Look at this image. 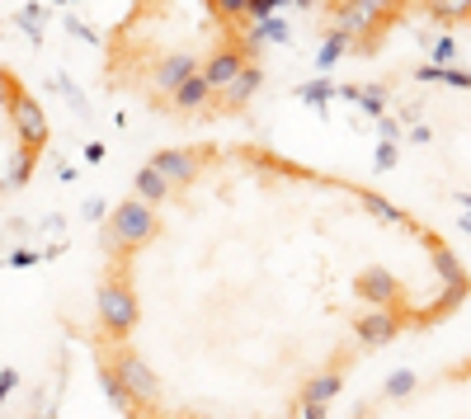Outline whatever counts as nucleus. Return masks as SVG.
<instances>
[{
	"label": "nucleus",
	"instance_id": "1",
	"mask_svg": "<svg viewBox=\"0 0 471 419\" xmlns=\"http://www.w3.org/2000/svg\"><path fill=\"white\" fill-rule=\"evenodd\" d=\"M151 236H156V213H151L147 198L118 203L109 226H104V245L109 250H137V245H147Z\"/></svg>",
	"mask_w": 471,
	"mask_h": 419
},
{
	"label": "nucleus",
	"instance_id": "2",
	"mask_svg": "<svg viewBox=\"0 0 471 419\" xmlns=\"http://www.w3.org/2000/svg\"><path fill=\"white\" fill-rule=\"evenodd\" d=\"M113 372H118V377H123V386L132 391L137 414H141V410H160V377L151 372V363L141 358L132 344H123V339L113 344Z\"/></svg>",
	"mask_w": 471,
	"mask_h": 419
},
{
	"label": "nucleus",
	"instance_id": "3",
	"mask_svg": "<svg viewBox=\"0 0 471 419\" xmlns=\"http://www.w3.org/2000/svg\"><path fill=\"white\" fill-rule=\"evenodd\" d=\"M94 311H100V325H104V335L109 339H128L132 335V325H137V297L132 288L123 283V278H109V283L100 288V297H94Z\"/></svg>",
	"mask_w": 471,
	"mask_h": 419
},
{
	"label": "nucleus",
	"instance_id": "4",
	"mask_svg": "<svg viewBox=\"0 0 471 419\" xmlns=\"http://www.w3.org/2000/svg\"><path fill=\"white\" fill-rule=\"evenodd\" d=\"M10 123H14V132H19L24 147H38L43 151V142H47V119H43V109H38L34 95L10 90Z\"/></svg>",
	"mask_w": 471,
	"mask_h": 419
},
{
	"label": "nucleus",
	"instance_id": "5",
	"mask_svg": "<svg viewBox=\"0 0 471 419\" xmlns=\"http://www.w3.org/2000/svg\"><path fill=\"white\" fill-rule=\"evenodd\" d=\"M353 335H359L363 348H382L400 335V316L391 307H377V311H363L359 320H353Z\"/></svg>",
	"mask_w": 471,
	"mask_h": 419
},
{
	"label": "nucleus",
	"instance_id": "6",
	"mask_svg": "<svg viewBox=\"0 0 471 419\" xmlns=\"http://www.w3.org/2000/svg\"><path fill=\"white\" fill-rule=\"evenodd\" d=\"M151 166L170 179V184H194L198 179V151H184V147H170V151H156L151 156Z\"/></svg>",
	"mask_w": 471,
	"mask_h": 419
},
{
	"label": "nucleus",
	"instance_id": "7",
	"mask_svg": "<svg viewBox=\"0 0 471 419\" xmlns=\"http://www.w3.org/2000/svg\"><path fill=\"white\" fill-rule=\"evenodd\" d=\"M245 62H250V57H245L241 48H217V52H212V57L198 66V71H203V81H207L212 90H222V85H231L236 76H241Z\"/></svg>",
	"mask_w": 471,
	"mask_h": 419
},
{
	"label": "nucleus",
	"instance_id": "8",
	"mask_svg": "<svg viewBox=\"0 0 471 419\" xmlns=\"http://www.w3.org/2000/svg\"><path fill=\"white\" fill-rule=\"evenodd\" d=\"M212 95H217V90L203 81V71H194V76H184V81L170 90V109H175V113H203Z\"/></svg>",
	"mask_w": 471,
	"mask_h": 419
},
{
	"label": "nucleus",
	"instance_id": "9",
	"mask_svg": "<svg viewBox=\"0 0 471 419\" xmlns=\"http://www.w3.org/2000/svg\"><path fill=\"white\" fill-rule=\"evenodd\" d=\"M353 288H359V297H368L372 307H396V301H400V283L387 269H363Z\"/></svg>",
	"mask_w": 471,
	"mask_h": 419
},
{
	"label": "nucleus",
	"instance_id": "10",
	"mask_svg": "<svg viewBox=\"0 0 471 419\" xmlns=\"http://www.w3.org/2000/svg\"><path fill=\"white\" fill-rule=\"evenodd\" d=\"M194 71H198V57H194V52H170V57H160V66L151 71V90L170 95V90H175L184 76H194Z\"/></svg>",
	"mask_w": 471,
	"mask_h": 419
},
{
	"label": "nucleus",
	"instance_id": "11",
	"mask_svg": "<svg viewBox=\"0 0 471 419\" xmlns=\"http://www.w3.org/2000/svg\"><path fill=\"white\" fill-rule=\"evenodd\" d=\"M259 85H264V71L245 62V66H241V76H236L231 85H222V90H217V95H222V109H231V113H236V109H245V104L259 95Z\"/></svg>",
	"mask_w": 471,
	"mask_h": 419
},
{
	"label": "nucleus",
	"instance_id": "12",
	"mask_svg": "<svg viewBox=\"0 0 471 419\" xmlns=\"http://www.w3.org/2000/svg\"><path fill=\"white\" fill-rule=\"evenodd\" d=\"M100 386H104V401H109L118 414H137V401H132V391L123 386V377H118V372H113V363H109V358L100 363Z\"/></svg>",
	"mask_w": 471,
	"mask_h": 419
},
{
	"label": "nucleus",
	"instance_id": "13",
	"mask_svg": "<svg viewBox=\"0 0 471 419\" xmlns=\"http://www.w3.org/2000/svg\"><path fill=\"white\" fill-rule=\"evenodd\" d=\"M340 391H344V372H316V377L302 386V405H330Z\"/></svg>",
	"mask_w": 471,
	"mask_h": 419
},
{
	"label": "nucleus",
	"instance_id": "14",
	"mask_svg": "<svg viewBox=\"0 0 471 419\" xmlns=\"http://www.w3.org/2000/svg\"><path fill=\"white\" fill-rule=\"evenodd\" d=\"M132 189H137V198H147V203L156 207V203H165V198H170V189H175V184L165 179L156 166H141V170L132 175Z\"/></svg>",
	"mask_w": 471,
	"mask_h": 419
},
{
	"label": "nucleus",
	"instance_id": "15",
	"mask_svg": "<svg viewBox=\"0 0 471 419\" xmlns=\"http://www.w3.org/2000/svg\"><path fill=\"white\" fill-rule=\"evenodd\" d=\"M34 156H38V147H24V142H19V151L5 160V170H0V189H19V184H29Z\"/></svg>",
	"mask_w": 471,
	"mask_h": 419
},
{
	"label": "nucleus",
	"instance_id": "16",
	"mask_svg": "<svg viewBox=\"0 0 471 419\" xmlns=\"http://www.w3.org/2000/svg\"><path fill=\"white\" fill-rule=\"evenodd\" d=\"M415 81H438V85H453V90H471V71H457V66H438V62L415 66Z\"/></svg>",
	"mask_w": 471,
	"mask_h": 419
},
{
	"label": "nucleus",
	"instance_id": "17",
	"mask_svg": "<svg viewBox=\"0 0 471 419\" xmlns=\"http://www.w3.org/2000/svg\"><path fill=\"white\" fill-rule=\"evenodd\" d=\"M47 19H53V10H43V5H24L14 14V29H24L34 38V48H43V29H47Z\"/></svg>",
	"mask_w": 471,
	"mask_h": 419
},
{
	"label": "nucleus",
	"instance_id": "18",
	"mask_svg": "<svg viewBox=\"0 0 471 419\" xmlns=\"http://www.w3.org/2000/svg\"><path fill=\"white\" fill-rule=\"evenodd\" d=\"M387 85H359V95H353V104H359L363 113H368V119H382V113H387Z\"/></svg>",
	"mask_w": 471,
	"mask_h": 419
},
{
	"label": "nucleus",
	"instance_id": "19",
	"mask_svg": "<svg viewBox=\"0 0 471 419\" xmlns=\"http://www.w3.org/2000/svg\"><path fill=\"white\" fill-rule=\"evenodd\" d=\"M349 43H353V38H349V33H340V29H335V33H325L321 52H316V66H321V71H330V66H335V62L349 52Z\"/></svg>",
	"mask_w": 471,
	"mask_h": 419
},
{
	"label": "nucleus",
	"instance_id": "20",
	"mask_svg": "<svg viewBox=\"0 0 471 419\" xmlns=\"http://www.w3.org/2000/svg\"><path fill=\"white\" fill-rule=\"evenodd\" d=\"M297 100L312 104V109H325L330 100H335V81H325V76H321V81H306V85L297 90Z\"/></svg>",
	"mask_w": 471,
	"mask_h": 419
},
{
	"label": "nucleus",
	"instance_id": "21",
	"mask_svg": "<svg viewBox=\"0 0 471 419\" xmlns=\"http://www.w3.org/2000/svg\"><path fill=\"white\" fill-rule=\"evenodd\" d=\"M434 269H438V278H443V283H466L462 260H457L453 250H443V245H434Z\"/></svg>",
	"mask_w": 471,
	"mask_h": 419
},
{
	"label": "nucleus",
	"instance_id": "22",
	"mask_svg": "<svg viewBox=\"0 0 471 419\" xmlns=\"http://www.w3.org/2000/svg\"><path fill=\"white\" fill-rule=\"evenodd\" d=\"M53 85H57V95H62V100H66L71 109H76V113H81V119H85V123H90V100L81 95V85H76V81H71V76H57Z\"/></svg>",
	"mask_w": 471,
	"mask_h": 419
},
{
	"label": "nucleus",
	"instance_id": "23",
	"mask_svg": "<svg viewBox=\"0 0 471 419\" xmlns=\"http://www.w3.org/2000/svg\"><path fill=\"white\" fill-rule=\"evenodd\" d=\"M363 207H368V213H372L377 222H406V213H400L396 203H387V198H377V194H372V198H363Z\"/></svg>",
	"mask_w": 471,
	"mask_h": 419
},
{
	"label": "nucleus",
	"instance_id": "24",
	"mask_svg": "<svg viewBox=\"0 0 471 419\" xmlns=\"http://www.w3.org/2000/svg\"><path fill=\"white\" fill-rule=\"evenodd\" d=\"M415 386H419V377H415L410 367H400V372H391V382H387V395H391V401H400V395H410Z\"/></svg>",
	"mask_w": 471,
	"mask_h": 419
},
{
	"label": "nucleus",
	"instance_id": "25",
	"mask_svg": "<svg viewBox=\"0 0 471 419\" xmlns=\"http://www.w3.org/2000/svg\"><path fill=\"white\" fill-rule=\"evenodd\" d=\"M429 14L434 19H462V14H471V0H429Z\"/></svg>",
	"mask_w": 471,
	"mask_h": 419
},
{
	"label": "nucleus",
	"instance_id": "26",
	"mask_svg": "<svg viewBox=\"0 0 471 419\" xmlns=\"http://www.w3.org/2000/svg\"><path fill=\"white\" fill-rule=\"evenodd\" d=\"M207 10L226 19V24H236V19H245V0H207Z\"/></svg>",
	"mask_w": 471,
	"mask_h": 419
},
{
	"label": "nucleus",
	"instance_id": "27",
	"mask_svg": "<svg viewBox=\"0 0 471 419\" xmlns=\"http://www.w3.org/2000/svg\"><path fill=\"white\" fill-rule=\"evenodd\" d=\"M288 0H245V19L250 24H259V19H269V14H278Z\"/></svg>",
	"mask_w": 471,
	"mask_h": 419
},
{
	"label": "nucleus",
	"instance_id": "28",
	"mask_svg": "<svg viewBox=\"0 0 471 419\" xmlns=\"http://www.w3.org/2000/svg\"><path fill=\"white\" fill-rule=\"evenodd\" d=\"M457 52H462V48H457L453 38H434V48H429V57H434L438 66H457Z\"/></svg>",
	"mask_w": 471,
	"mask_h": 419
},
{
	"label": "nucleus",
	"instance_id": "29",
	"mask_svg": "<svg viewBox=\"0 0 471 419\" xmlns=\"http://www.w3.org/2000/svg\"><path fill=\"white\" fill-rule=\"evenodd\" d=\"M372 166H377V175H387V170H396V142H377V151H372Z\"/></svg>",
	"mask_w": 471,
	"mask_h": 419
},
{
	"label": "nucleus",
	"instance_id": "30",
	"mask_svg": "<svg viewBox=\"0 0 471 419\" xmlns=\"http://www.w3.org/2000/svg\"><path fill=\"white\" fill-rule=\"evenodd\" d=\"M66 33H71V38H85V43H100V33H94L85 19H76V14H66Z\"/></svg>",
	"mask_w": 471,
	"mask_h": 419
},
{
	"label": "nucleus",
	"instance_id": "31",
	"mask_svg": "<svg viewBox=\"0 0 471 419\" xmlns=\"http://www.w3.org/2000/svg\"><path fill=\"white\" fill-rule=\"evenodd\" d=\"M14 386H19V367H0V405L14 395Z\"/></svg>",
	"mask_w": 471,
	"mask_h": 419
},
{
	"label": "nucleus",
	"instance_id": "32",
	"mask_svg": "<svg viewBox=\"0 0 471 419\" xmlns=\"http://www.w3.org/2000/svg\"><path fill=\"white\" fill-rule=\"evenodd\" d=\"M81 213H85V222H104V217H109V203H104V198H90Z\"/></svg>",
	"mask_w": 471,
	"mask_h": 419
},
{
	"label": "nucleus",
	"instance_id": "33",
	"mask_svg": "<svg viewBox=\"0 0 471 419\" xmlns=\"http://www.w3.org/2000/svg\"><path fill=\"white\" fill-rule=\"evenodd\" d=\"M372 123H377V137H387V142H396V137H400V123L387 119V113H382V119H372Z\"/></svg>",
	"mask_w": 471,
	"mask_h": 419
},
{
	"label": "nucleus",
	"instance_id": "34",
	"mask_svg": "<svg viewBox=\"0 0 471 419\" xmlns=\"http://www.w3.org/2000/svg\"><path fill=\"white\" fill-rule=\"evenodd\" d=\"M10 264H14V269H29V264H38V254H34V250H14Z\"/></svg>",
	"mask_w": 471,
	"mask_h": 419
},
{
	"label": "nucleus",
	"instance_id": "35",
	"mask_svg": "<svg viewBox=\"0 0 471 419\" xmlns=\"http://www.w3.org/2000/svg\"><path fill=\"white\" fill-rule=\"evenodd\" d=\"M406 137H410V142H415V147H424V142H429V137H434V132H429V128H424V123H410V132H406Z\"/></svg>",
	"mask_w": 471,
	"mask_h": 419
},
{
	"label": "nucleus",
	"instance_id": "36",
	"mask_svg": "<svg viewBox=\"0 0 471 419\" xmlns=\"http://www.w3.org/2000/svg\"><path fill=\"white\" fill-rule=\"evenodd\" d=\"M85 160H90V166H94V160H104V147H100V142H90V147H85Z\"/></svg>",
	"mask_w": 471,
	"mask_h": 419
},
{
	"label": "nucleus",
	"instance_id": "37",
	"mask_svg": "<svg viewBox=\"0 0 471 419\" xmlns=\"http://www.w3.org/2000/svg\"><path fill=\"white\" fill-rule=\"evenodd\" d=\"M10 85H14V81H10L5 71H0V100H10Z\"/></svg>",
	"mask_w": 471,
	"mask_h": 419
},
{
	"label": "nucleus",
	"instance_id": "38",
	"mask_svg": "<svg viewBox=\"0 0 471 419\" xmlns=\"http://www.w3.org/2000/svg\"><path fill=\"white\" fill-rule=\"evenodd\" d=\"M288 5H297V10H316V0H288Z\"/></svg>",
	"mask_w": 471,
	"mask_h": 419
},
{
	"label": "nucleus",
	"instance_id": "39",
	"mask_svg": "<svg viewBox=\"0 0 471 419\" xmlns=\"http://www.w3.org/2000/svg\"><path fill=\"white\" fill-rule=\"evenodd\" d=\"M457 226L466 231V236H471V213H462V217H457Z\"/></svg>",
	"mask_w": 471,
	"mask_h": 419
},
{
	"label": "nucleus",
	"instance_id": "40",
	"mask_svg": "<svg viewBox=\"0 0 471 419\" xmlns=\"http://www.w3.org/2000/svg\"><path fill=\"white\" fill-rule=\"evenodd\" d=\"M457 203H462V207H466V213H471V194H457Z\"/></svg>",
	"mask_w": 471,
	"mask_h": 419
}]
</instances>
